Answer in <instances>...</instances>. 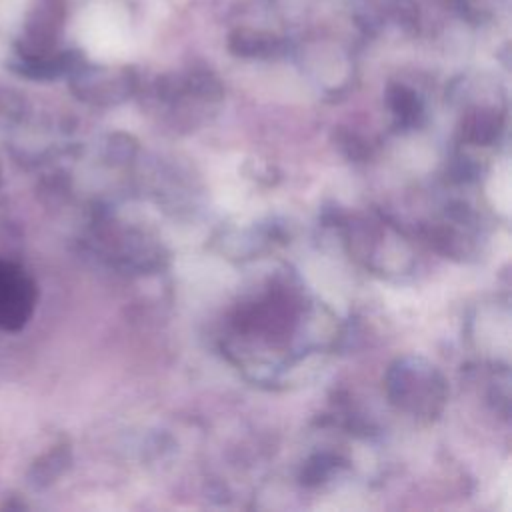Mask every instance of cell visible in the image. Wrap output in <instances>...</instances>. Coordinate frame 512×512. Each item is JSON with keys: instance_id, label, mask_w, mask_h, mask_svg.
Masks as SVG:
<instances>
[{"instance_id": "obj_2", "label": "cell", "mask_w": 512, "mask_h": 512, "mask_svg": "<svg viewBox=\"0 0 512 512\" xmlns=\"http://www.w3.org/2000/svg\"><path fill=\"white\" fill-rule=\"evenodd\" d=\"M38 300L34 280L16 264L0 260V330H20Z\"/></svg>"}, {"instance_id": "obj_3", "label": "cell", "mask_w": 512, "mask_h": 512, "mask_svg": "<svg viewBox=\"0 0 512 512\" xmlns=\"http://www.w3.org/2000/svg\"><path fill=\"white\" fill-rule=\"evenodd\" d=\"M464 140L476 146H490L498 140L502 122L494 110H474L464 120Z\"/></svg>"}, {"instance_id": "obj_1", "label": "cell", "mask_w": 512, "mask_h": 512, "mask_svg": "<svg viewBox=\"0 0 512 512\" xmlns=\"http://www.w3.org/2000/svg\"><path fill=\"white\" fill-rule=\"evenodd\" d=\"M390 402L420 418H434L442 412L448 388L440 370L420 356L398 358L386 374Z\"/></svg>"}, {"instance_id": "obj_4", "label": "cell", "mask_w": 512, "mask_h": 512, "mask_svg": "<svg viewBox=\"0 0 512 512\" xmlns=\"http://www.w3.org/2000/svg\"><path fill=\"white\" fill-rule=\"evenodd\" d=\"M390 106L402 126H414V124H418V120L422 116V104L418 102L414 92H410L402 86L392 92Z\"/></svg>"}, {"instance_id": "obj_5", "label": "cell", "mask_w": 512, "mask_h": 512, "mask_svg": "<svg viewBox=\"0 0 512 512\" xmlns=\"http://www.w3.org/2000/svg\"><path fill=\"white\" fill-rule=\"evenodd\" d=\"M338 456L334 454H328V452H322V454H314L302 468V484L306 486H314L318 482H324L332 470L338 466Z\"/></svg>"}]
</instances>
